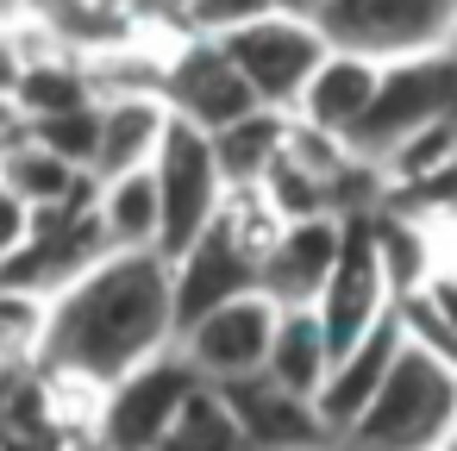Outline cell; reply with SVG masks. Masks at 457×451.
I'll list each match as a JSON object with an SVG mask.
<instances>
[{
	"label": "cell",
	"instance_id": "cell-1",
	"mask_svg": "<svg viewBox=\"0 0 457 451\" xmlns=\"http://www.w3.org/2000/svg\"><path fill=\"white\" fill-rule=\"evenodd\" d=\"M163 351H176L170 263L157 251H113L101 270L51 301L38 370L82 395H101Z\"/></svg>",
	"mask_w": 457,
	"mask_h": 451
},
{
	"label": "cell",
	"instance_id": "cell-2",
	"mask_svg": "<svg viewBox=\"0 0 457 451\" xmlns=\"http://www.w3.org/2000/svg\"><path fill=\"white\" fill-rule=\"evenodd\" d=\"M457 432V370L401 338V357L338 451H445Z\"/></svg>",
	"mask_w": 457,
	"mask_h": 451
},
{
	"label": "cell",
	"instance_id": "cell-3",
	"mask_svg": "<svg viewBox=\"0 0 457 451\" xmlns=\"http://www.w3.org/2000/svg\"><path fill=\"white\" fill-rule=\"evenodd\" d=\"M276 232V220L251 201V195H232V207H226V220L213 226V232H201L182 257H170V301H176V338L195 326V320H207V313H220L226 301H245V295H257V251H263V238Z\"/></svg>",
	"mask_w": 457,
	"mask_h": 451
},
{
	"label": "cell",
	"instance_id": "cell-4",
	"mask_svg": "<svg viewBox=\"0 0 457 451\" xmlns=\"http://www.w3.org/2000/svg\"><path fill=\"white\" fill-rule=\"evenodd\" d=\"M320 38L332 51L370 57L376 70L426 63L457 38V0H332L320 13Z\"/></svg>",
	"mask_w": 457,
	"mask_h": 451
},
{
	"label": "cell",
	"instance_id": "cell-5",
	"mask_svg": "<svg viewBox=\"0 0 457 451\" xmlns=\"http://www.w3.org/2000/svg\"><path fill=\"white\" fill-rule=\"evenodd\" d=\"M151 188H157V257H182L201 232H213L232 207V188L220 176L213 138L195 126H170L157 163H151Z\"/></svg>",
	"mask_w": 457,
	"mask_h": 451
},
{
	"label": "cell",
	"instance_id": "cell-6",
	"mask_svg": "<svg viewBox=\"0 0 457 451\" xmlns=\"http://www.w3.org/2000/svg\"><path fill=\"white\" fill-rule=\"evenodd\" d=\"M438 120H457V70L445 57H426V63H395L382 70V88L363 113V126L351 132V157L363 170H382L407 138H420L426 126Z\"/></svg>",
	"mask_w": 457,
	"mask_h": 451
},
{
	"label": "cell",
	"instance_id": "cell-7",
	"mask_svg": "<svg viewBox=\"0 0 457 451\" xmlns=\"http://www.w3.org/2000/svg\"><path fill=\"white\" fill-rule=\"evenodd\" d=\"M195 388H201V376L188 370V357L182 351H163V357L138 363L132 376H120L113 388L95 395L88 438L101 451H157Z\"/></svg>",
	"mask_w": 457,
	"mask_h": 451
},
{
	"label": "cell",
	"instance_id": "cell-8",
	"mask_svg": "<svg viewBox=\"0 0 457 451\" xmlns=\"http://www.w3.org/2000/svg\"><path fill=\"white\" fill-rule=\"evenodd\" d=\"M113 251L101 238V220H95V201H70V207H51L38 213L32 226V245L0 270V288H13V295H32V301H57L70 295L88 270H101Z\"/></svg>",
	"mask_w": 457,
	"mask_h": 451
},
{
	"label": "cell",
	"instance_id": "cell-9",
	"mask_svg": "<svg viewBox=\"0 0 457 451\" xmlns=\"http://www.w3.org/2000/svg\"><path fill=\"white\" fill-rule=\"evenodd\" d=\"M157 95H163L170 120H182V126H195L207 138H220L226 126L257 113V95L245 88V76L232 70V57L213 38H170Z\"/></svg>",
	"mask_w": 457,
	"mask_h": 451
},
{
	"label": "cell",
	"instance_id": "cell-10",
	"mask_svg": "<svg viewBox=\"0 0 457 451\" xmlns=\"http://www.w3.org/2000/svg\"><path fill=\"white\" fill-rule=\"evenodd\" d=\"M220 51L232 57V70H238L245 88L257 95V107H270V113H295L301 88L313 82V70L326 63L332 45L320 38V26H301V20L270 13V20H257V26L220 38Z\"/></svg>",
	"mask_w": 457,
	"mask_h": 451
},
{
	"label": "cell",
	"instance_id": "cell-11",
	"mask_svg": "<svg viewBox=\"0 0 457 451\" xmlns=\"http://www.w3.org/2000/svg\"><path fill=\"white\" fill-rule=\"evenodd\" d=\"M345 257V220L338 213H313V220H288L263 238L257 251V295L282 313L320 307L332 270Z\"/></svg>",
	"mask_w": 457,
	"mask_h": 451
},
{
	"label": "cell",
	"instance_id": "cell-12",
	"mask_svg": "<svg viewBox=\"0 0 457 451\" xmlns=\"http://www.w3.org/2000/svg\"><path fill=\"white\" fill-rule=\"evenodd\" d=\"M276 320H282V307H270L263 295H245V301H226L220 313L195 320V326L176 338V351L188 357V370H195L207 388H232V382L263 376Z\"/></svg>",
	"mask_w": 457,
	"mask_h": 451
},
{
	"label": "cell",
	"instance_id": "cell-13",
	"mask_svg": "<svg viewBox=\"0 0 457 451\" xmlns=\"http://www.w3.org/2000/svg\"><path fill=\"white\" fill-rule=\"evenodd\" d=\"M388 313H395V301H388V282H382V263H376V220L370 213H351L345 220V257H338V270H332L313 320H320V332H326V345L338 357L370 326H382Z\"/></svg>",
	"mask_w": 457,
	"mask_h": 451
},
{
	"label": "cell",
	"instance_id": "cell-14",
	"mask_svg": "<svg viewBox=\"0 0 457 451\" xmlns=\"http://www.w3.org/2000/svg\"><path fill=\"white\" fill-rule=\"evenodd\" d=\"M220 395H226V407H232V420H238V432H245L251 451H338L332 432H326V420H320V407L301 401V395H288V388H276L270 376L232 382Z\"/></svg>",
	"mask_w": 457,
	"mask_h": 451
},
{
	"label": "cell",
	"instance_id": "cell-15",
	"mask_svg": "<svg viewBox=\"0 0 457 451\" xmlns=\"http://www.w3.org/2000/svg\"><path fill=\"white\" fill-rule=\"evenodd\" d=\"M395 357H401V320L388 313L382 326H370L351 351H338L332 357V376H326V388H320V420H326V432H332V445L363 420V407L376 401V388L388 382V370H395Z\"/></svg>",
	"mask_w": 457,
	"mask_h": 451
},
{
	"label": "cell",
	"instance_id": "cell-16",
	"mask_svg": "<svg viewBox=\"0 0 457 451\" xmlns=\"http://www.w3.org/2000/svg\"><path fill=\"white\" fill-rule=\"evenodd\" d=\"M376 88H382V70H376L370 57L326 51V63L313 70V82L301 88V101H295V113H288V120H295V126H307V132H320V138L351 145V132L363 126V113H370Z\"/></svg>",
	"mask_w": 457,
	"mask_h": 451
},
{
	"label": "cell",
	"instance_id": "cell-17",
	"mask_svg": "<svg viewBox=\"0 0 457 451\" xmlns=\"http://www.w3.org/2000/svg\"><path fill=\"white\" fill-rule=\"evenodd\" d=\"M170 107L163 95H107L101 101V145H95V163L88 176L95 182H113V176H145L170 138Z\"/></svg>",
	"mask_w": 457,
	"mask_h": 451
},
{
	"label": "cell",
	"instance_id": "cell-18",
	"mask_svg": "<svg viewBox=\"0 0 457 451\" xmlns=\"http://www.w3.org/2000/svg\"><path fill=\"white\" fill-rule=\"evenodd\" d=\"M0 182H7L32 213H51V207H70V201H95V188H101L88 170L63 163L57 151L32 145L26 132H13L7 145H0Z\"/></svg>",
	"mask_w": 457,
	"mask_h": 451
},
{
	"label": "cell",
	"instance_id": "cell-19",
	"mask_svg": "<svg viewBox=\"0 0 457 451\" xmlns=\"http://www.w3.org/2000/svg\"><path fill=\"white\" fill-rule=\"evenodd\" d=\"M263 376H270L276 388L301 395V401H320V388H326V376H332V345H326L313 307L276 320V338H270V363H263Z\"/></svg>",
	"mask_w": 457,
	"mask_h": 451
},
{
	"label": "cell",
	"instance_id": "cell-20",
	"mask_svg": "<svg viewBox=\"0 0 457 451\" xmlns=\"http://www.w3.org/2000/svg\"><path fill=\"white\" fill-rule=\"evenodd\" d=\"M282 145H288V113H270V107H257L251 120L226 126V132L213 138V157H220V176H226V188H232V195H257V182L276 170Z\"/></svg>",
	"mask_w": 457,
	"mask_h": 451
},
{
	"label": "cell",
	"instance_id": "cell-21",
	"mask_svg": "<svg viewBox=\"0 0 457 451\" xmlns=\"http://www.w3.org/2000/svg\"><path fill=\"white\" fill-rule=\"evenodd\" d=\"M95 220L107 251H157V188L145 176H113L95 188Z\"/></svg>",
	"mask_w": 457,
	"mask_h": 451
},
{
	"label": "cell",
	"instance_id": "cell-22",
	"mask_svg": "<svg viewBox=\"0 0 457 451\" xmlns=\"http://www.w3.org/2000/svg\"><path fill=\"white\" fill-rule=\"evenodd\" d=\"M395 320H401V338L407 345H420V351H432L438 363L457 370V270L451 263H438V276L420 295H407L395 307Z\"/></svg>",
	"mask_w": 457,
	"mask_h": 451
},
{
	"label": "cell",
	"instance_id": "cell-23",
	"mask_svg": "<svg viewBox=\"0 0 457 451\" xmlns=\"http://www.w3.org/2000/svg\"><path fill=\"white\" fill-rule=\"evenodd\" d=\"M376 263H382V282H388L395 307L438 276V257H432V245L420 238L413 220H376Z\"/></svg>",
	"mask_w": 457,
	"mask_h": 451
},
{
	"label": "cell",
	"instance_id": "cell-24",
	"mask_svg": "<svg viewBox=\"0 0 457 451\" xmlns=\"http://www.w3.org/2000/svg\"><path fill=\"white\" fill-rule=\"evenodd\" d=\"M157 451H251V445H245V432H238L226 395L201 382V388L182 401V413H176V426L163 432Z\"/></svg>",
	"mask_w": 457,
	"mask_h": 451
},
{
	"label": "cell",
	"instance_id": "cell-25",
	"mask_svg": "<svg viewBox=\"0 0 457 451\" xmlns=\"http://www.w3.org/2000/svg\"><path fill=\"white\" fill-rule=\"evenodd\" d=\"M270 20V0H176V32L188 38H232L245 26Z\"/></svg>",
	"mask_w": 457,
	"mask_h": 451
},
{
	"label": "cell",
	"instance_id": "cell-26",
	"mask_svg": "<svg viewBox=\"0 0 457 451\" xmlns=\"http://www.w3.org/2000/svg\"><path fill=\"white\" fill-rule=\"evenodd\" d=\"M32 226H38V213H32L7 182H0V270H7V263L32 245Z\"/></svg>",
	"mask_w": 457,
	"mask_h": 451
},
{
	"label": "cell",
	"instance_id": "cell-27",
	"mask_svg": "<svg viewBox=\"0 0 457 451\" xmlns=\"http://www.w3.org/2000/svg\"><path fill=\"white\" fill-rule=\"evenodd\" d=\"M332 7V0H270V13L282 20H301V26H320V13Z\"/></svg>",
	"mask_w": 457,
	"mask_h": 451
},
{
	"label": "cell",
	"instance_id": "cell-28",
	"mask_svg": "<svg viewBox=\"0 0 457 451\" xmlns=\"http://www.w3.org/2000/svg\"><path fill=\"white\" fill-rule=\"evenodd\" d=\"M70 451H101V445H95V438H88V432H82V438H76V445H70Z\"/></svg>",
	"mask_w": 457,
	"mask_h": 451
},
{
	"label": "cell",
	"instance_id": "cell-29",
	"mask_svg": "<svg viewBox=\"0 0 457 451\" xmlns=\"http://www.w3.org/2000/svg\"><path fill=\"white\" fill-rule=\"evenodd\" d=\"M445 63H451V70H457V38H451V51H445Z\"/></svg>",
	"mask_w": 457,
	"mask_h": 451
},
{
	"label": "cell",
	"instance_id": "cell-30",
	"mask_svg": "<svg viewBox=\"0 0 457 451\" xmlns=\"http://www.w3.org/2000/svg\"><path fill=\"white\" fill-rule=\"evenodd\" d=\"M451 451H457V432H451Z\"/></svg>",
	"mask_w": 457,
	"mask_h": 451
},
{
	"label": "cell",
	"instance_id": "cell-31",
	"mask_svg": "<svg viewBox=\"0 0 457 451\" xmlns=\"http://www.w3.org/2000/svg\"><path fill=\"white\" fill-rule=\"evenodd\" d=\"M445 451H451V445H445Z\"/></svg>",
	"mask_w": 457,
	"mask_h": 451
}]
</instances>
